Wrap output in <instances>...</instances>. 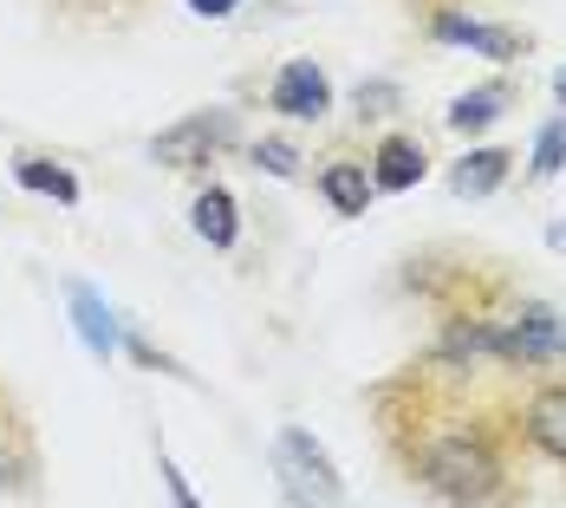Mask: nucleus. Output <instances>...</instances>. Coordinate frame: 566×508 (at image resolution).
Here are the masks:
<instances>
[{
    "label": "nucleus",
    "instance_id": "f257e3e1",
    "mask_svg": "<svg viewBox=\"0 0 566 508\" xmlns=\"http://www.w3.org/2000/svg\"><path fill=\"white\" fill-rule=\"evenodd\" d=\"M268 463H274L281 496H293V502H306V508H352V489H345L339 463H333V450H326L313 431L281 424V431H274V444H268Z\"/></svg>",
    "mask_w": 566,
    "mask_h": 508
},
{
    "label": "nucleus",
    "instance_id": "f03ea898",
    "mask_svg": "<svg viewBox=\"0 0 566 508\" xmlns=\"http://www.w3.org/2000/svg\"><path fill=\"white\" fill-rule=\"evenodd\" d=\"M495 359L509 372H541L566 359V313L547 300H514L509 313L495 320Z\"/></svg>",
    "mask_w": 566,
    "mask_h": 508
},
{
    "label": "nucleus",
    "instance_id": "7ed1b4c3",
    "mask_svg": "<svg viewBox=\"0 0 566 508\" xmlns=\"http://www.w3.org/2000/svg\"><path fill=\"white\" fill-rule=\"evenodd\" d=\"M228 144H234V112H222V105H202V112L176 117L170 131H157V137H150V164H164V169H202V164H216Z\"/></svg>",
    "mask_w": 566,
    "mask_h": 508
},
{
    "label": "nucleus",
    "instance_id": "20e7f679",
    "mask_svg": "<svg viewBox=\"0 0 566 508\" xmlns=\"http://www.w3.org/2000/svg\"><path fill=\"white\" fill-rule=\"evenodd\" d=\"M430 40H437V46H462V53H475V59H495V65H514V59L527 53V33H521V27L475 20V13H462V7H437V13H430Z\"/></svg>",
    "mask_w": 566,
    "mask_h": 508
},
{
    "label": "nucleus",
    "instance_id": "39448f33",
    "mask_svg": "<svg viewBox=\"0 0 566 508\" xmlns=\"http://www.w3.org/2000/svg\"><path fill=\"white\" fill-rule=\"evenodd\" d=\"M268 105H274L286 124H319V117L333 112V79H326V65H319V59H286L281 72H274V85H268Z\"/></svg>",
    "mask_w": 566,
    "mask_h": 508
},
{
    "label": "nucleus",
    "instance_id": "423d86ee",
    "mask_svg": "<svg viewBox=\"0 0 566 508\" xmlns=\"http://www.w3.org/2000/svg\"><path fill=\"white\" fill-rule=\"evenodd\" d=\"M514 417H521V444L566 469V385H534L514 404Z\"/></svg>",
    "mask_w": 566,
    "mask_h": 508
},
{
    "label": "nucleus",
    "instance_id": "0eeeda50",
    "mask_svg": "<svg viewBox=\"0 0 566 508\" xmlns=\"http://www.w3.org/2000/svg\"><path fill=\"white\" fill-rule=\"evenodd\" d=\"M65 313H72V333H78V345H85L92 359H112V352H124V320L112 313V300H105L92 281H72V287H65Z\"/></svg>",
    "mask_w": 566,
    "mask_h": 508
},
{
    "label": "nucleus",
    "instance_id": "6e6552de",
    "mask_svg": "<svg viewBox=\"0 0 566 508\" xmlns=\"http://www.w3.org/2000/svg\"><path fill=\"white\" fill-rule=\"evenodd\" d=\"M450 281H455V287L475 281V268H469V261H455ZM403 287H410V293H423V300H437V313H443V320H502V313H509V307H495V300H489V293H502L495 281L482 287L469 307H462V300H450V293H443V281L430 274V261H410V268H403Z\"/></svg>",
    "mask_w": 566,
    "mask_h": 508
},
{
    "label": "nucleus",
    "instance_id": "1a4fd4ad",
    "mask_svg": "<svg viewBox=\"0 0 566 508\" xmlns=\"http://www.w3.org/2000/svg\"><path fill=\"white\" fill-rule=\"evenodd\" d=\"M371 189L378 196H403V189H417L423 176H430V151L417 144V137H403V131H391V137H378V151H371Z\"/></svg>",
    "mask_w": 566,
    "mask_h": 508
},
{
    "label": "nucleus",
    "instance_id": "9d476101",
    "mask_svg": "<svg viewBox=\"0 0 566 508\" xmlns=\"http://www.w3.org/2000/svg\"><path fill=\"white\" fill-rule=\"evenodd\" d=\"M509 176H514L509 144H469V151L450 164V189L462 196V203H482V196H495Z\"/></svg>",
    "mask_w": 566,
    "mask_h": 508
},
{
    "label": "nucleus",
    "instance_id": "9b49d317",
    "mask_svg": "<svg viewBox=\"0 0 566 508\" xmlns=\"http://www.w3.org/2000/svg\"><path fill=\"white\" fill-rule=\"evenodd\" d=\"M514 105V85L509 79H489V85H475V92H455L450 112H443V124H450L455 137H482L489 124H502Z\"/></svg>",
    "mask_w": 566,
    "mask_h": 508
},
{
    "label": "nucleus",
    "instance_id": "f8f14e48",
    "mask_svg": "<svg viewBox=\"0 0 566 508\" xmlns=\"http://www.w3.org/2000/svg\"><path fill=\"white\" fill-rule=\"evenodd\" d=\"M319 196L333 203V216H371V203H378L371 169L352 164V157H333V164L319 169Z\"/></svg>",
    "mask_w": 566,
    "mask_h": 508
},
{
    "label": "nucleus",
    "instance_id": "ddd939ff",
    "mask_svg": "<svg viewBox=\"0 0 566 508\" xmlns=\"http://www.w3.org/2000/svg\"><path fill=\"white\" fill-rule=\"evenodd\" d=\"M189 228H196L209 248H234V241H241V209H234V196H228L222 183H202V189H196Z\"/></svg>",
    "mask_w": 566,
    "mask_h": 508
},
{
    "label": "nucleus",
    "instance_id": "4468645a",
    "mask_svg": "<svg viewBox=\"0 0 566 508\" xmlns=\"http://www.w3.org/2000/svg\"><path fill=\"white\" fill-rule=\"evenodd\" d=\"M13 183H20L27 196L59 203V209H78V196H85V189H78V176L59 164V157H33V151H27V157H13Z\"/></svg>",
    "mask_w": 566,
    "mask_h": 508
},
{
    "label": "nucleus",
    "instance_id": "2eb2a0df",
    "mask_svg": "<svg viewBox=\"0 0 566 508\" xmlns=\"http://www.w3.org/2000/svg\"><path fill=\"white\" fill-rule=\"evenodd\" d=\"M0 489L7 496H33L40 489V450L20 424H0Z\"/></svg>",
    "mask_w": 566,
    "mask_h": 508
},
{
    "label": "nucleus",
    "instance_id": "dca6fc26",
    "mask_svg": "<svg viewBox=\"0 0 566 508\" xmlns=\"http://www.w3.org/2000/svg\"><path fill=\"white\" fill-rule=\"evenodd\" d=\"M352 112H358V124H391L403 112V85L397 79H358L352 85Z\"/></svg>",
    "mask_w": 566,
    "mask_h": 508
},
{
    "label": "nucleus",
    "instance_id": "f3484780",
    "mask_svg": "<svg viewBox=\"0 0 566 508\" xmlns=\"http://www.w3.org/2000/svg\"><path fill=\"white\" fill-rule=\"evenodd\" d=\"M248 164L261 169V176H274V183H293L306 157H300V144H293V137H261V144L248 151Z\"/></svg>",
    "mask_w": 566,
    "mask_h": 508
},
{
    "label": "nucleus",
    "instance_id": "a211bd4d",
    "mask_svg": "<svg viewBox=\"0 0 566 508\" xmlns=\"http://www.w3.org/2000/svg\"><path fill=\"white\" fill-rule=\"evenodd\" d=\"M566 169V117H547L541 131H534V157H527V176H560Z\"/></svg>",
    "mask_w": 566,
    "mask_h": 508
},
{
    "label": "nucleus",
    "instance_id": "6ab92c4d",
    "mask_svg": "<svg viewBox=\"0 0 566 508\" xmlns=\"http://www.w3.org/2000/svg\"><path fill=\"white\" fill-rule=\"evenodd\" d=\"M65 20H85V27H117V20H130L144 0H53Z\"/></svg>",
    "mask_w": 566,
    "mask_h": 508
},
{
    "label": "nucleus",
    "instance_id": "aec40b11",
    "mask_svg": "<svg viewBox=\"0 0 566 508\" xmlns=\"http://www.w3.org/2000/svg\"><path fill=\"white\" fill-rule=\"evenodd\" d=\"M157 476H164V496H170V508H202L196 502V489H189V476L176 469V456L157 444Z\"/></svg>",
    "mask_w": 566,
    "mask_h": 508
},
{
    "label": "nucleus",
    "instance_id": "412c9836",
    "mask_svg": "<svg viewBox=\"0 0 566 508\" xmlns=\"http://www.w3.org/2000/svg\"><path fill=\"white\" fill-rule=\"evenodd\" d=\"M124 352H130V359H137V365H144V372H170V379H189V372H182V365H176L170 352H157V345H150V339H137V333H124Z\"/></svg>",
    "mask_w": 566,
    "mask_h": 508
},
{
    "label": "nucleus",
    "instance_id": "4be33fe9",
    "mask_svg": "<svg viewBox=\"0 0 566 508\" xmlns=\"http://www.w3.org/2000/svg\"><path fill=\"white\" fill-rule=\"evenodd\" d=\"M182 7H189L196 20H228V13H234L241 0H182Z\"/></svg>",
    "mask_w": 566,
    "mask_h": 508
},
{
    "label": "nucleus",
    "instance_id": "5701e85b",
    "mask_svg": "<svg viewBox=\"0 0 566 508\" xmlns=\"http://www.w3.org/2000/svg\"><path fill=\"white\" fill-rule=\"evenodd\" d=\"M547 248H554V255H566V222H554V228H547Z\"/></svg>",
    "mask_w": 566,
    "mask_h": 508
},
{
    "label": "nucleus",
    "instance_id": "b1692460",
    "mask_svg": "<svg viewBox=\"0 0 566 508\" xmlns=\"http://www.w3.org/2000/svg\"><path fill=\"white\" fill-rule=\"evenodd\" d=\"M554 105H560V112H566V65H560V72H554Z\"/></svg>",
    "mask_w": 566,
    "mask_h": 508
},
{
    "label": "nucleus",
    "instance_id": "393cba45",
    "mask_svg": "<svg viewBox=\"0 0 566 508\" xmlns=\"http://www.w3.org/2000/svg\"><path fill=\"white\" fill-rule=\"evenodd\" d=\"M281 508H306V502H293V496H281Z\"/></svg>",
    "mask_w": 566,
    "mask_h": 508
}]
</instances>
